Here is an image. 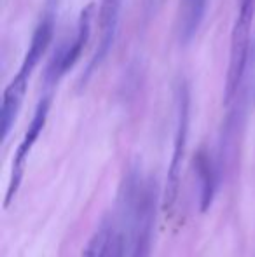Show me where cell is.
<instances>
[{
    "instance_id": "2",
    "label": "cell",
    "mask_w": 255,
    "mask_h": 257,
    "mask_svg": "<svg viewBox=\"0 0 255 257\" xmlns=\"http://www.w3.org/2000/svg\"><path fill=\"white\" fill-rule=\"evenodd\" d=\"M255 20V0H238L236 18L232 23L231 46H229V65L225 75L224 88V105L231 108L238 102L243 88L248 65L250 41H252V28Z\"/></svg>"
},
{
    "instance_id": "6",
    "label": "cell",
    "mask_w": 255,
    "mask_h": 257,
    "mask_svg": "<svg viewBox=\"0 0 255 257\" xmlns=\"http://www.w3.org/2000/svg\"><path fill=\"white\" fill-rule=\"evenodd\" d=\"M123 2L124 0H100L98 13H96L98 44H96L95 54H93L88 67H86V74L82 75V86L95 74V70H98V67L103 63L107 54L112 49L114 41H116V35H117V28H119Z\"/></svg>"
},
{
    "instance_id": "5",
    "label": "cell",
    "mask_w": 255,
    "mask_h": 257,
    "mask_svg": "<svg viewBox=\"0 0 255 257\" xmlns=\"http://www.w3.org/2000/svg\"><path fill=\"white\" fill-rule=\"evenodd\" d=\"M51 103H53V91H44V95L39 98L37 105H35L32 121H30V124H28L27 132H25L23 139H21L20 146H18V149H16V154H14V158H13L11 179H9V186H7L6 200H4V206H6V208L11 205V201L14 200L18 189H20V184H21V179H23L28 156H30L35 142L39 140V137H41L46 122H48V115H49V110H51Z\"/></svg>"
},
{
    "instance_id": "3",
    "label": "cell",
    "mask_w": 255,
    "mask_h": 257,
    "mask_svg": "<svg viewBox=\"0 0 255 257\" xmlns=\"http://www.w3.org/2000/svg\"><path fill=\"white\" fill-rule=\"evenodd\" d=\"M175 135H173V154L168 166L166 186L163 194V208L164 212H171L177 203L178 191H180V177L182 165L185 159L189 140V124H191V93L185 81H180L175 93Z\"/></svg>"
},
{
    "instance_id": "9",
    "label": "cell",
    "mask_w": 255,
    "mask_h": 257,
    "mask_svg": "<svg viewBox=\"0 0 255 257\" xmlns=\"http://www.w3.org/2000/svg\"><path fill=\"white\" fill-rule=\"evenodd\" d=\"M208 9V0H180L177 16V32L180 44H189L199 32Z\"/></svg>"
},
{
    "instance_id": "7",
    "label": "cell",
    "mask_w": 255,
    "mask_h": 257,
    "mask_svg": "<svg viewBox=\"0 0 255 257\" xmlns=\"http://www.w3.org/2000/svg\"><path fill=\"white\" fill-rule=\"evenodd\" d=\"M154 217H156V187L145 182L140 200L136 203L135 217H133V248L131 257H149L152 245Z\"/></svg>"
},
{
    "instance_id": "8",
    "label": "cell",
    "mask_w": 255,
    "mask_h": 257,
    "mask_svg": "<svg viewBox=\"0 0 255 257\" xmlns=\"http://www.w3.org/2000/svg\"><path fill=\"white\" fill-rule=\"evenodd\" d=\"M194 166H196L197 180H199V205L201 212H206L211 205H213L215 194H217L218 179H220V166L218 163L213 161L210 154L204 149L197 153L196 159H194Z\"/></svg>"
},
{
    "instance_id": "4",
    "label": "cell",
    "mask_w": 255,
    "mask_h": 257,
    "mask_svg": "<svg viewBox=\"0 0 255 257\" xmlns=\"http://www.w3.org/2000/svg\"><path fill=\"white\" fill-rule=\"evenodd\" d=\"M95 18V4L91 2L79 14L74 35L70 39H67V41H63L55 51V54H53V58L49 60L44 72V91H53L58 86V82L75 67V63L79 61V58H81V54L89 41Z\"/></svg>"
},
{
    "instance_id": "10",
    "label": "cell",
    "mask_w": 255,
    "mask_h": 257,
    "mask_svg": "<svg viewBox=\"0 0 255 257\" xmlns=\"http://www.w3.org/2000/svg\"><path fill=\"white\" fill-rule=\"evenodd\" d=\"M60 2H62V0H46L44 11H51V13H56V11H58Z\"/></svg>"
},
{
    "instance_id": "1",
    "label": "cell",
    "mask_w": 255,
    "mask_h": 257,
    "mask_svg": "<svg viewBox=\"0 0 255 257\" xmlns=\"http://www.w3.org/2000/svg\"><path fill=\"white\" fill-rule=\"evenodd\" d=\"M55 20L56 13H49L44 11L41 21L35 27L34 34H32L30 44L25 53L23 60L20 63V68L11 79V82L6 86L2 95V108H0V126H2V142H6L9 137L11 130H13L14 122H16L20 110L23 107L25 96L28 91V84H30L32 74L39 63L42 61L46 51H48L49 44L55 35Z\"/></svg>"
}]
</instances>
